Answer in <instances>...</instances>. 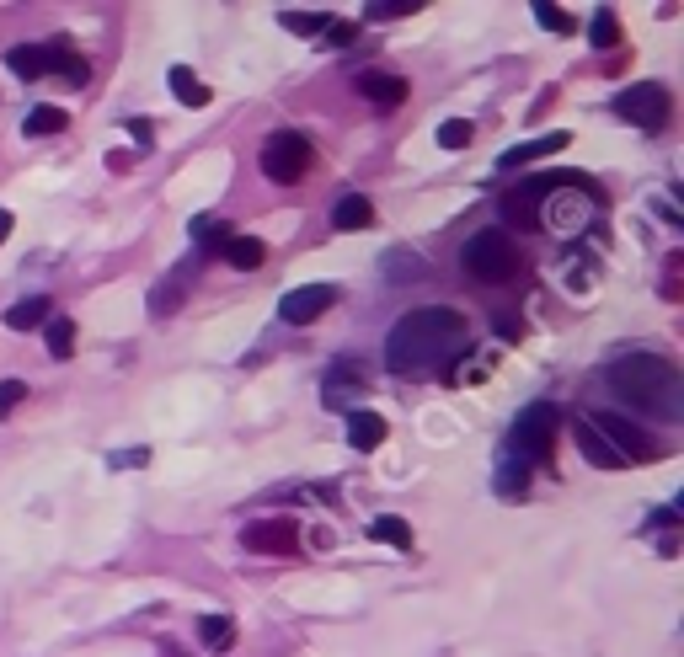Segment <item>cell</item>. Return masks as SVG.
<instances>
[{
    "mask_svg": "<svg viewBox=\"0 0 684 657\" xmlns=\"http://www.w3.org/2000/svg\"><path fill=\"white\" fill-rule=\"evenodd\" d=\"M524 487H530V465L513 460L508 449H503V460H497V492H503V497H524Z\"/></svg>",
    "mask_w": 684,
    "mask_h": 657,
    "instance_id": "cell-18",
    "label": "cell"
},
{
    "mask_svg": "<svg viewBox=\"0 0 684 657\" xmlns=\"http://www.w3.org/2000/svg\"><path fill=\"white\" fill-rule=\"evenodd\" d=\"M460 268L476 278V284H508L519 273V252H513L508 230H476L460 252Z\"/></svg>",
    "mask_w": 684,
    "mask_h": 657,
    "instance_id": "cell-4",
    "label": "cell"
},
{
    "mask_svg": "<svg viewBox=\"0 0 684 657\" xmlns=\"http://www.w3.org/2000/svg\"><path fill=\"white\" fill-rule=\"evenodd\" d=\"M193 236H198V241H209V236L220 241L225 230H220V219H193Z\"/></svg>",
    "mask_w": 684,
    "mask_h": 657,
    "instance_id": "cell-31",
    "label": "cell"
},
{
    "mask_svg": "<svg viewBox=\"0 0 684 657\" xmlns=\"http://www.w3.org/2000/svg\"><path fill=\"white\" fill-rule=\"evenodd\" d=\"M241 545H246V551H262V556H294V551H300V524H289V519L246 524Z\"/></svg>",
    "mask_w": 684,
    "mask_h": 657,
    "instance_id": "cell-9",
    "label": "cell"
},
{
    "mask_svg": "<svg viewBox=\"0 0 684 657\" xmlns=\"http://www.w3.org/2000/svg\"><path fill=\"white\" fill-rule=\"evenodd\" d=\"M49 300H22L17 310H6V326H11V332H33V326H43V321H49Z\"/></svg>",
    "mask_w": 684,
    "mask_h": 657,
    "instance_id": "cell-20",
    "label": "cell"
},
{
    "mask_svg": "<svg viewBox=\"0 0 684 657\" xmlns=\"http://www.w3.org/2000/svg\"><path fill=\"white\" fill-rule=\"evenodd\" d=\"M22 396H27L22 380H0V412H11V406H17Z\"/></svg>",
    "mask_w": 684,
    "mask_h": 657,
    "instance_id": "cell-30",
    "label": "cell"
},
{
    "mask_svg": "<svg viewBox=\"0 0 684 657\" xmlns=\"http://www.w3.org/2000/svg\"><path fill=\"white\" fill-rule=\"evenodd\" d=\"M465 337H471V326H465L460 310H444V305L407 310L396 321V332L385 337V364L396 374H423L433 364H444L449 353H460Z\"/></svg>",
    "mask_w": 684,
    "mask_h": 657,
    "instance_id": "cell-1",
    "label": "cell"
},
{
    "mask_svg": "<svg viewBox=\"0 0 684 657\" xmlns=\"http://www.w3.org/2000/svg\"><path fill=\"white\" fill-rule=\"evenodd\" d=\"M588 422H594V428L604 433V438H610V449H615V455L620 460H663V444H647V433L642 428H636V422L631 417H620V412H588Z\"/></svg>",
    "mask_w": 684,
    "mask_h": 657,
    "instance_id": "cell-7",
    "label": "cell"
},
{
    "mask_svg": "<svg viewBox=\"0 0 684 657\" xmlns=\"http://www.w3.org/2000/svg\"><path fill=\"white\" fill-rule=\"evenodd\" d=\"M11 225H17V219H11L6 209H0V241H6V236H11Z\"/></svg>",
    "mask_w": 684,
    "mask_h": 657,
    "instance_id": "cell-32",
    "label": "cell"
},
{
    "mask_svg": "<svg viewBox=\"0 0 684 657\" xmlns=\"http://www.w3.org/2000/svg\"><path fill=\"white\" fill-rule=\"evenodd\" d=\"M27 134H59V129H70V113L65 107H33V113H27V123H22Z\"/></svg>",
    "mask_w": 684,
    "mask_h": 657,
    "instance_id": "cell-22",
    "label": "cell"
},
{
    "mask_svg": "<svg viewBox=\"0 0 684 657\" xmlns=\"http://www.w3.org/2000/svg\"><path fill=\"white\" fill-rule=\"evenodd\" d=\"M332 225H337V230H369V225H375V203H369L364 193H348V198H337V209H332Z\"/></svg>",
    "mask_w": 684,
    "mask_h": 657,
    "instance_id": "cell-15",
    "label": "cell"
},
{
    "mask_svg": "<svg viewBox=\"0 0 684 657\" xmlns=\"http://www.w3.org/2000/svg\"><path fill=\"white\" fill-rule=\"evenodd\" d=\"M369 535H375L380 545H401V551H407V545H412V524L396 519V513H380V519L369 524Z\"/></svg>",
    "mask_w": 684,
    "mask_h": 657,
    "instance_id": "cell-21",
    "label": "cell"
},
{
    "mask_svg": "<svg viewBox=\"0 0 684 657\" xmlns=\"http://www.w3.org/2000/svg\"><path fill=\"white\" fill-rule=\"evenodd\" d=\"M471 139H476V129H471L465 118H449V123H439V145H444V150H465Z\"/></svg>",
    "mask_w": 684,
    "mask_h": 657,
    "instance_id": "cell-27",
    "label": "cell"
},
{
    "mask_svg": "<svg viewBox=\"0 0 684 657\" xmlns=\"http://www.w3.org/2000/svg\"><path fill=\"white\" fill-rule=\"evenodd\" d=\"M572 145V134L567 129H551V134H535V139H524V145H513L497 155V166L503 171H519V166H530V161H546V155H562Z\"/></svg>",
    "mask_w": 684,
    "mask_h": 657,
    "instance_id": "cell-10",
    "label": "cell"
},
{
    "mask_svg": "<svg viewBox=\"0 0 684 657\" xmlns=\"http://www.w3.org/2000/svg\"><path fill=\"white\" fill-rule=\"evenodd\" d=\"M364 385V374L359 369H332V374H326V406H332V412H342V406H348L353 401V390H359Z\"/></svg>",
    "mask_w": 684,
    "mask_h": 657,
    "instance_id": "cell-17",
    "label": "cell"
},
{
    "mask_svg": "<svg viewBox=\"0 0 684 657\" xmlns=\"http://www.w3.org/2000/svg\"><path fill=\"white\" fill-rule=\"evenodd\" d=\"M412 11H423V0H375V6H364L369 22H396V17H412Z\"/></svg>",
    "mask_w": 684,
    "mask_h": 657,
    "instance_id": "cell-23",
    "label": "cell"
},
{
    "mask_svg": "<svg viewBox=\"0 0 684 657\" xmlns=\"http://www.w3.org/2000/svg\"><path fill=\"white\" fill-rule=\"evenodd\" d=\"M556 428H562V412L551 401H530L508 428V455L524 465H546L556 455Z\"/></svg>",
    "mask_w": 684,
    "mask_h": 657,
    "instance_id": "cell-3",
    "label": "cell"
},
{
    "mask_svg": "<svg viewBox=\"0 0 684 657\" xmlns=\"http://www.w3.org/2000/svg\"><path fill=\"white\" fill-rule=\"evenodd\" d=\"M359 91H364L369 102H380V107H401V102L412 97V86L401 81V75H385V70H364L359 75Z\"/></svg>",
    "mask_w": 684,
    "mask_h": 657,
    "instance_id": "cell-13",
    "label": "cell"
},
{
    "mask_svg": "<svg viewBox=\"0 0 684 657\" xmlns=\"http://www.w3.org/2000/svg\"><path fill=\"white\" fill-rule=\"evenodd\" d=\"M225 262L241 273H257L262 262H268V246H262L257 236H225Z\"/></svg>",
    "mask_w": 684,
    "mask_h": 657,
    "instance_id": "cell-16",
    "label": "cell"
},
{
    "mask_svg": "<svg viewBox=\"0 0 684 657\" xmlns=\"http://www.w3.org/2000/svg\"><path fill=\"white\" fill-rule=\"evenodd\" d=\"M572 433H578V449H583V460H588V465H604V471H620V465H626V460H620L615 449H610V438H604V433L594 428V422H588V412H583L578 422H572Z\"/></svg>",
    "mask_w": 684,
    "mask_h": 657,
    "instance_id": "cell-11",
    "label": "cell"
},
{
    "mask_svg": "<svg viewBox=\"0 0 684 657\" xmlns=\"http://www.w3.org/2000/svg\"><path fill=\"white\" fill-rule=\"evenodd\" d=\"M278 22H284L289 27V33H326V17H316V11H284V17H278Z\"/></svg>",
    "mask_w": 684,
    "mask_h": 657,
    "instance_id": "cell-29",
    "label": "cell"
},
{
    "mask_svg": "<svg viewBox=\"0 0 684 657\" xmlns=\"http://www.w3.org/2000/svg\"><path fill=\"white\" fill-rule=\"evenodd\" d=\"M70 348H75V321L70 316H49V353L70 358Z\"/></svg>",
    "mask_w": 684,
    "mask_h": 657,
    "instance_id": "cell-25",
    "label": "cell"
},
{
    "mask_svg": "<svg viewBox=\"0 0 684 657\" xmlns=\"http://www.w3.org/2000/svg\"><path fill=\"white\" fill-rule=\"evenodd\" d=\"M610 390L642 406L647 417L679 422L684 417V374L658 353H620L610 364Z\"/></svg>",
    "mask_w": 684,
    "mask_h": 657,
    "instance_id": "cell-2",
    "label": "cell"
},
{
    "mask_svg": "<svg viewBox=\"0 0 684 657\" xmlns=\"http://www.w3.org/2000/svg\"><path fill=\"white\" fill-rule=\"evenodd\" d=\"M332 305H337V284H300V289H289L284 300H278V316H284L289 326H310Z\"/></svg>",
    "mask_w": 684,
    "mask_h": 657,
    "instance_id": "cell-8",
    "label": "cell"
},
{
    "mask_svg": "<svg viewBox=\"0 0 684 657\" xmlns=\"http://www.w3.org/2000/svg\"><path fill=\"white\" fill-rule=\"evenodd\" d=\"M588 38H594V49H615V43H620V22H615V11H599L594 27H588Z\"/></svg>",
    "mask_w": 684,
    "mask_h": 657,
    "instance_id": "cell-26",
    "label": "cell"
},
{
    "mask_svg": "<svg viewBox=\"0 0 684 657\" xmlns=\"http://www.w3.org/2000/svg\"><path fill=\"white\" fill-rule=\"evenodd\" d=\"M230 636H236V625H230L225 615H209V620H198V641H204V647H230Z\"/></svg>",
    "mask_w": 684,
    "mask_h": 657,
    "instance_id": "cell-24",
    "label": "cell"
},
{
    "mask_svg": "<svg viewBox=\"0 0 684 657\" xmlns=\"http://www.w3.org/2000/svg\"><path fill=\"white\" fill-rule=\"evenodd\" d=\"M615 113L626 123H642V129H668V118H674V97L658 86V81H642V86H626L615 97Z\"/></svg>",
    "mask_w": 684,
    "mask_h": 657,
    "instance_id": "cell-6",
    "label": "cell"
},
{
    "mask_svg": "<svg viewBox=\"0 0 684 657\" xmlns=\"http://www.w3.org/2000/svg\"><path fill=\"white\" fill-rule=\"evenodd\" d=\"M6 65L22 75V81H38V75H54V43H17L6 54Z\"/></svg>",
    "mask_w": 684,
    "mask_h": 657,
    "instance_id": "cell-12",
    "label": "cell"
},
{
    "mask_svg": "<svg viewBox=\"0 0 684 657\" xmlns=\"http://www.w3.org/2000/svg\"><path fill=\"white\" fill-rule=\"evenodd\" d=\"M535 22L546 27V33H572V17L562 6H551V0H540V6H535Z\"/></svg>",
    "mask_w": 684,
    "mask_h": 657,
    "instance_id": "cell-28",
    "label": "cell"
},
{
    "mask_svg": "<svg viewBox=\"0 0 684 657\" xmlns=\"http://www.w3.org/2000/svg\"><path fill=\"white\" fill-rule=\"evenodd\" d=\"M348 438L359 455H369V449H380L385 438H391V428H385L380 412H348Z\"/></svg>",
    "mask_w": 684,
    "mask_h": 657,
    "instance_id": "cell-14",
    "label": "cell"
},
{
    "mask_svg": "<svg viewBox=\"0 0 684 657\" xmlns=\"http://www.w3.org/2000/svg\"><path fill=\"white\" fill-rule=\"evenodd\" d=\"M166 81H171V91H177V97L188 102V107H204V102L214 97V91H209L204 81H198V75H193L188 65H171V75H166Z\"/></svg>",
    "mask_w": 684,
    "mask_h": 657,
    "instance_id": "cell-19",
    "label": "cell"
},
{
    "mask_svg": "<svg viewBox=\"0 0 684 657\" xmlns=\"http://www.w3.org/2000/svg\"><path fill=\"white\" fill-rule=\"evenodd\" d=\"M310 171V139L294 129H278L268 145H262V177L278 187H294Z\"/></svg>",
    "mask_w": 684,
    "mask_h": 657,
    "instance_id": "cell-5",
    "label": "cell"
}]
</instances>
